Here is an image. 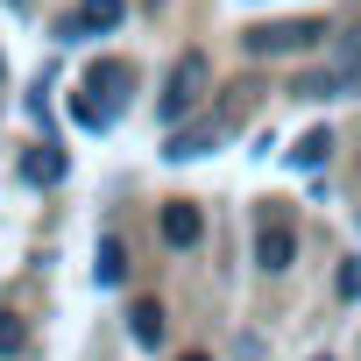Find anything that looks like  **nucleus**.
Masks as SVG:
<instances>
[{
    "instance_id": "f257e3e1",
    "label": "nucleus",
    "mask_w": 361,
    "mask_h": 361,
    "mask_svg": "<svg viewBox=\"0 0 361 361\" xmlns=\"http://www.w3.org/2000/svg\"><path fill=\"white\" fill-rule=\"evenodd\" d=\"M326 36V22H312V15H290V22H262L255 36H248V57H298V50H312Z\"/></svg>"
},
{
    "instance_id": "f03ea898",
    "label": "nucleus",
    "mask_w": 361,
    "mask_h": 361,
    "mask_svg": "<svg viewBox=\"0 0 361 361\" xmlns=\"http://www.w3.org/2000/svg\"><path fill=\"white\" fill-rule=\"evenodd\" d=\"M206 78H213V64H206L199 50H185V57H177V71H170V85H163V99H156V114H163V121H185V114L199 106Z\"/></svg>"
},
{
    "instance_id": "7ed1b4c3",
    "label": "nucleus",
    "mask_w": 361,
    "mask_h": 361,
    "mask_svg": "<svg viewBox=\"0 0 361 361\" xmlns=\"http://www.w3.org/2000/svg\"><path fill=\"white\" fill-rule=\"evenodd\" d=\"M255 262H262L269 276L298 262V227H290L283 213H276V220H262V234H255Z\"/></svg>"
},
{
    "instance_id": "20e7f679",
    "label": "nucleus",
    "mask_w": 361,
    "mask_h": 361,
    "mask_svg": "<svg viewBox=\"0 0 361 361\" xmlns=\"http://www.w3.org/2000/svg\"><path fill=\"white\" fill-rule=\"evenodd\" d=\"M121 15H128V0H78V8L64 15V36L78 43V36H106V29H121Z\"/></svg>"
},
{
    "instance_id": "39448f33",
    "label": "nucleus",
    "mask_w": 361,
    "mask_h": 361,
    "mask_svg": "<svg viewBox=\"0 0 361 361\" xmlns=\"http://www.w3.org/2000/svg\"><path fill=\"white\" fill-rule=\"evenodd\" d=\"M163 241H170V248H199V241H206V213L185 206V199L163 206Z\"/></svg>"
},
{
    "instance_id": "423d86ee",
    "label": "nucleus",
    "mask_w": 361,
    "mask_h": 361,
    "mask_svg": "<svg viewBox=\"0 0 361 361\" xmlns=\"http://www.w3.org/2000/svg\"><path fill=\"white\" fill-rule=\"evenodd\" d=\"M128 333H135V347H156L163 340V305L156 298H135L128 305Z\"/></svg>"
},
{
    "instance_id": "0eeeda50",
    "label": "nucleus",
    "mask_w": 361,
    "mask_h": 361,
    "mask_svg": "<svg viewBox=\"0 0 361 361\" xmlns=\"http://www.w3.org/2000/svg\"><path fill=\"white\" fill-rule=\"evenodd\" d=\"M22 177H29V185H57V177H64V149H50V142L29 149L22 156Z\"/></svg>"
},
{
    "instance_id": "6e6552de",
    "label": "nucleus",
    "mask_w": 361,
    "mask_h": 361,
    "mask_svg": "<svg viewBox=\"0 0 361 361\" xmlns=\"http://www.w3.org/2000/svg\"><path fill=\"white\" fill-rule=\"evenodd\" d=\"M326 71H340V85H347V92L361 85V29H354V36H340V50H333V64H326Z\"/></svg>"
},
{
    "instance_id": "1a4fd4ad",
    "label": "nucleus",
    "mask_w": 361,
    "mask_h": 361,
    "mask_svg": "<svg viewBox=\"0 0 361 361\" xmlns=\"http://www.w3.org/2000/svg\"><path fill=\"white\" fill-rule=\"evenodd\" d=\"M135 85V71L128 64H92V78H85V92H106V99H121Z\"/></svg>"
},
{
    "instance_id": "9d476101",
    "label": "nucleus",
    "mask_w": 361,
    "mask_h": 361,
    "mask_svg": "<svg viewBox=\"0 0 361 361\" xmlns=\"http://www.w3.org/2000/svg\"><path fill=\"white\" fill-rule=\"evenodd\" d=\"M326 156H333V135H326V128H312V135H305V142L290 149V163H298V170H319Z\"/></svg>"
},
{
    "instance_id": "9b49d317",
    "label": "nucleus",
    "mask_w": 361,
    "mask_h": 361,
    "mask_svg": "<svg viewBox=\"0 0 361 361\" xmlns=\"http://www.w3.org/2000/svg\"><path fill=\"white\" fill-rule=\"evenodd\" d=\"M92 276H99V283L114 290V283L128 276V248H121V241H99V262H92Z\"/></svg>"
},
{
    "instance_id": "f8f14e48",
    "label": "nucleus",
    "mask_w": 361,
    "mask_h": 361,
    "mask_svg": "<svg viewBox=\"0 0 361 361\" xmlns=\"http://www.w3.org/2000/svg\"><path fill=\"white\" fill-rule=\"evenodd\" d=\"M71 114H78V128H114V99H92V92H78V99H71Z\"/></svg>"
},
{
    "instance_id": "ddd939ff",
    "label": "nucleus",
    "mask_w": 361,
    "mask_h": 361,
    "mask_svg": "<svg viewBox=\"0 0 361 361\" xmlns=\"http://www.w3.org/2000/svg\"><path fill=\"white\" fill-rule=\"evenodd\" d=\"M213 135H220L213 121H206V128H185V135H170V156L185 163V156H199V149H213Z\"/></svg>"
},
{
    "instance_id": "4468645a",
    "label": "nucleus",
    "mask_w": 361,
    "mask_h": 361,
    "mask_svg": "<svg viewBox=\"0 0 361 361\" xmlns=\"http://www.w3.org/2000/svg\"><path fill=\"white\" fill-rule=\"evenodd\" d=\"M22 340H29L22 319H0V354H22Z\"/></svg>"
},
{
    "instance_id": "2eb2a0df",
    "label": "nucleus",
    "mask_w": 361,
    "mask_h": 361,
    "mask_svg": "<svg viewBox=\"0 0 361 361\" xmlns=\"http://www.w3.org/2000/svg\"><path fill=\"white\" fill-rule=\"evenodd\" d=\"M340 290H347V298H361V262H347V269H340Z\"/></svg>"
},
{
    "instance_id": "dca6fc26",
    "label": "nucleus",
    "mask_w": 361,
    "mask_h": 361,
    "mask_svg": "<svg viewBox=\"0 0 361 361\" xmlns=\"http://www.w3.org/2000/svg\"><path fill=\"white\" fill-rule=\"evenodd\" d=\"M8 8H29V0H8Z\"/></svg>"
},
{
    "instance_id": "f3484780",
    "label": "nucleus",
    "mask_w": 361,
    "mask_h": 361,
    "mask_svg": "<svg viewBox=\"0 0 361 361\" xmlns=\"http://www.w3.org/2000/svg\"><path fill=\"white\" fill-rule=\"evenodd\" d=\"M185 361H206V354H185Z\"/></svg>"
}]
</instances>
